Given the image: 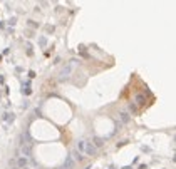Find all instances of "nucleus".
<instances>
[{
  "instance_id": "1",
  "label": "nucleus",
  "mask_w": 176,
  "mask_h": 169,
  "mask_svg": "<svg viewBox=\"0 0 176 169\" xmlns=\"http://www.w3.org/2000/svg\"><path fill=\"white\" fill-rule=\"evenodd\" d=\"M77 151L81 154H86V156H96L97 152V147L94 146L91 141H86V139H81L77 142Z\"/></svg>"
},
{
  "instance_id": "2",
  "label": "nucleus",
  "mask_w": 176,
  "mask_h": 169,
  "mask_svg": "<svg viewBox=\"0 0 176 169\" xmlns=\"http://www.w3.org/2000/svg\"><path fill=\"white\" fill-rule=\"evenodd\" d=\"M76 65H77V60L76 59H72L70 62H67V64L60 69V72H59V81L60 82H64L67 81L70 76H72V72H74V69H76Z\"/></svg>"
},
{
  "instance_id": "3",
  "label": "nucleus",
  "mask_w": 176,
  "mask_h": 169,
  "mask_svg": "<svg viewBox=\"0 0 176 169\" xmlns=\"http://www.w3.org/2000/svg\"><path fill=\"white\" fill-rule=\"evenodd\" d=\"M30 156H32V149H30V144H20V147H18V158L29 159Z\"/></svg>"
},
{
  "instance_id": "4",
  "label": "nucleus",
  "mask_w": 176,
  "mask_h": 169,
  "mask_svg": "<svg viewBox=\"0 0 176 169\" xmlns=\"http://www.w3.org/2000/svg\"><path fill=\"white\" fill-rule=\"evenodd\" d=\"M144 102H146V97H144V94H138V95H136V99H134V102H133V104H134L136 107H138V109H139L141 105H144Z\"/></svg>"
},
{
  "instance_id": "5",
  "label": "nucleus",
  "mask_w": 176,
  "mask_h": 169,
  "mask_svg": "<svg viewBox=\"0 0 176 169\" xmlns=\"http://www.w3.org/2000/svg\"><path fill=\"white\" fill-rule=\"evenodd\" d=\"M74 166H76V163H74V159L70 158V156H67L64 161V166H62V169H74Z\"/></svg>"
},
{
  "instance_id": "6",
  "label": "nucleus",
  "mask_w": 176,
  "mask_h": 169,
  "mask_svg": "<svg viewBox=\"0 0 176 169\" xmlns=\"http://www.w3.org/2000/svg\"><path fill=\"white\" fill-rule=\"evenodd\" d=\"M27 164H29V159H25V158H18L17 159V168L18 169H25L27 168Z\"/></svg>"
},
{
  "instance_id": "7",
  "label": "nucleus",
  "mask_w": 176,
  "mask_h": 169,
  "mask_svg": "<svg viewBox=\"0 0 176 169\" xmlns=\"http://www.w3.org/2000/svg\"><path fill=\"white\" fill-rule=\"evenodd\" d=\"M70 158L74 159V163H76V161H77V163H81L82 159H84V156H82V154H81L79 151H72V154H70Z\"/></svg>"
},
{
  "instance_id": "8",
  "label": "nucleus",
  "mask_w": 176,
  "mask_h": 169,
  "mask_svg": "<svg viewBox=\"0 0 176 169\" xmlns=\"http://www.w3.org/2000/svg\"><path fill=\"white\" fill-rule=\"evenodd\" d=\"M119 119H121V122H128L129 119H131V116H129L128 112H121L119 114Z\"/></svg>"
},
{
  "instance_id": "9",
  "label": "nucleus",
  "mask_w": 176,
  "mask_h": 169,
  "mask_svg": "<svg viewBox=\"0 0 176 169\" xmlns=\"http://www.w3.org/2000/svg\"><path fill=\"white\" fill-rule=\"evenodd\" d=\"M92 144H94L96 147H101L102 144H104V141L101 139V137H94V142H92Z\"/></svg>"
},
{
  "instance_id": "10",
  "label": "nucleus",
  "mask_w": 176,
  "mask_h": 169,
  "mask_svg": "<svg viewBox=\"0 0 176 169\" xmlns=\"http://www.w3.org/2000/svg\"><path fill=\"white\" fill-rule=\"evenodd\" d=\"M129 112H133V114H136V112H138V107H136V105L133 104V102L129 104Z\"/></svg>"
},
{
  "instance_id": "11",
  "label": "nucleus",
  "mask_w": 176,
  "mask_h": 169,
  "mask_svg": "<svg viewBox=\"0 0 176 169\" xmlns=\"http://www.w3.org/2000/svg\"><path fill=\"white\" fill-rule=\"evenodd\" d=\"M13 119H15L13 114H5V121H7V122H13Z\"/></svg>"
},
{
  "instance_id": "12",
  "label": "nucleus",
  "mask_w": 176,
  "mask_h": 169,
  "mask_svg": "<svg viewBox=\"0 0 176 169\" xmlns=\"http://www.w3.org/2000/svg\"><path fill=\"white\" fill-rule=\"evenodd\" d=\"M39 44H40L42 47H45V44H47V40H45V37H40V39H39Z\"/></svg>"
},
{
  "instance_id": "13",
  "label": "nucleus",
  "mask_w": 176,
  "mask_h": 169,
  "mask_svg": "<svg viewBox=\"0 0 176 169\" xmlns=\"http://www.w3.org/2000/svg\"><path fill=\"white\" fill-rule=\"evenodd\" d=\"M29 77H30V79H34V77H35V72H34V70H29Z\"/></svg>"
}]
</instances>
